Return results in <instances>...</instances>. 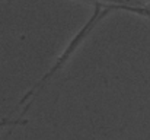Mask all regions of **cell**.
Returning a JSON list of instances; mask_svg holds the SVG:
<instances>
[{
  "instance_id": "6da1fadb",
  "label": "cell",
  "mask_w": 150,
  "mask_h": 140,
  "mask_svg": "<svg viewBox=\"0 0 150 140\" xmlns=\"http://www.w3.org/2000/svg\"><path fill=\"white\" fill-rule=\"evenodd\" d=\"M117 10H128V12H133V13H137V15H143V16H147L150 18V9H146V7H139V6H131V4H128V6H117V4H103V3H98V1H93V13H92V16L88 19V22L86 23H83V26L76 32V35L70 40V43L67 44V47L63 50V53L57 57V60L54 61V64L50 67V70L28 91V92L25 93L22 98H21V101H19V104L18 105H23L26 101H29L31 98H34L37 93L40 92L42 88H44V85L47 83V82H50L51 79L67 64V61L71 58V55L79 50V47L82 45V43L89 37V34L92 32V29L99 23L100 21L105 18V16H108V15H111L112 12H117Z\"/></svg>"
},
{
  "instance_id": "7a4b0ae2",
  "label": "cell",
  "mask_w": 150,
  "mask_h": 140,
  "mask_svg": "<svg viewBox=\"0 0 150 140\" xmlns=\"http://www.w3.org/2000/svg\"><path fill=\"white\" fill-rule=\"evenodd\" d=\"M28 121L26 120H22V118H18V120H10V118H3L0 120V129H4L7 126H25Z\"/></svg>"
},
{
  "instance_id": "3957f363",
  "label": "cell",
  "mask_w": 150,
  "mask_h": 140,
  "mask_svg": "<svg viewBox=\"0 0 150 140\" xmlns=\"http://www.w3.org/2000/svg\"><path fill=\"white\" fill-rule=\"evenodd\" d=\"M89 1V0H86ZM98 3H103V4H117V6H128V3L131 0H96Z\"/></svg>"
}]
</instances>
